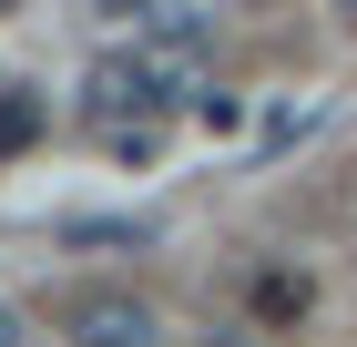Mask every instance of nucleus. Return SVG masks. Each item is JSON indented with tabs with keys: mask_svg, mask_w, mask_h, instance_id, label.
I'll return each mask as SVG.
<instances>
[{
	"mask_svg": "<svg viewBox=\"0 0 357 347\" xmlns=\"http://www.w3.org/2000/svg\"><path fill=\"white\" fill-rule=\"evenodd\" d=\"M174 103H204V82H194V21H174L164 41H133V52L92 61V82H82V112L102 123V143L112 133H153Z\"/></svg>",
	"mask_w": 357,
	"mask_h": 347,
	"instance_id": "nucleus-1",
	"label": "nucleus"
},
{
	"mask_svg": "<svg viewBox=\"0 0 357 347\" xmlns=\"http://www.w3.org/2000/svg\"><path fill=\"white\" fill-rule=\"evenodd\" d=\"M72 347H164V317L143 307V296H123V286H102V296H82L72 307Z\"/></svg>",
	"mask_w": 357,
	"mask_h": 347,
	"instance_id": "nucleus-2",
	"label": "nucleus"
},
{
	"mask_svg": "<svg viewBox=\"0 0 357 347\" xmlns=\"http://www.w3.org/2000/svg\"><path fill=\"white\" fill-rule=\"evenodd\" d=\"M31 133H41V92H21V82H0V154H21Z\"/></svg>",
	"mask_w": 357,
	"mask_h": 347,
	"instance_id": "nucleus-3",
	"label": "nucleus"
},
{
	"mask_svg": "<svg viewBox=\"0 0 357 347\" xmlns=\"http://www.w3.org/2000/svg\"><path fill=\"white\" fill-rule=\"evenodd\" d=\"M0 347H31V337H21V317H10V307H0Z\"/></svg>",
	"mask_w": 357,
	"mask_h": 347,
	"instance_id": "nucleus-4",
	"label": "nucleus"
},
{
	"mask_svg": "<svg viewBox=\"0 0 357 347\" xmlns=\"http://www.w3.org/2000/svg\"><path fill=\"white\" fill-rule=\"evenodd\" d=\"M102 10H123V21H133V10H153V0H102Z\"/></svg>",
	"mask_w": 357,
	"mask_h": 347,
	"instance_id": "nucleus-5",
	"label": "nucleus"
},
{
	"mask_svg": "<svg viewBox=\"0 0 357 347\" xmlns=\"http://www.w3.org/2000/svg\"><path fill=\"white\" fill-rule=\"evenodd\" d=\"M10 10H21V0H0V21H10Z\"/></svg>",
	"mask_w": 357,
	"mask_h": 347,
	"instance_id": "nucleus-6",
	"label": "nucleus"
},
{
	"mask_svg": "<svg viewBox=\"0 0 357 347\" xmlns=\"http://www.w3.org/2000/svg\"><path fill=\"white\" fill-rule=\"evenodd\" d=\"M337 10H357V0H337Z\"/></svg>",
	"mask_w": 357,
	"mask_h": 347,
	"instance_id": "nucleus-7",
	"label": "nucleus"
}]
</instances>
